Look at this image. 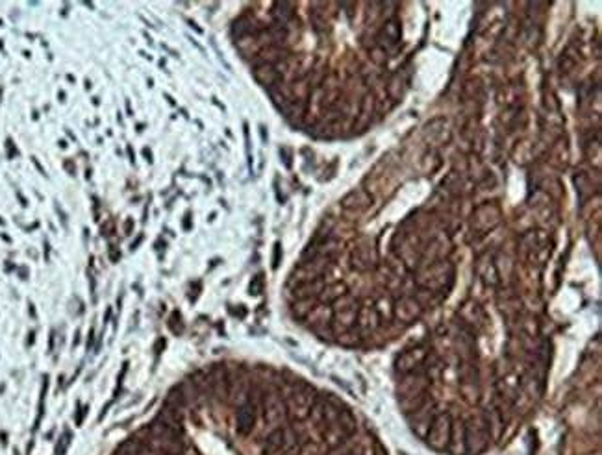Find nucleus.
Returning <instances> with one entry per match:
<instances>
[{
	"instance_id": "1",
	"label": "nucleus",
	"mask_w": 602,
	"mask_h": 455,
	"mask_svg": "<svg viewBox=\"0 0 602 455\" xmlns=\"http://www.w3.org/2000/svg\"><path fill=\"white\" fill-rule=\"evenodd\" d=\"M402 380L397 385V396H399V406L406 415L415 413L417 409L425 406L430 400L426 390H428V376L425 372L415 371L410 374H402Z\"/></svg>"
},
{
	"instance_id": "2",
	"label": "nucleus",
	"mask_w": 602,
	"mask_h": 455,
	"mask_svg": "<svg viewBox=\"0 0 602 455\" xmlns=\"http://www.w3.org/2000/svg\"><path fill=\"white\" fill-rule=\"evenodd\" d=\"M452 281H454V267L447 259H439V261H434L430 265H423L415 274V283L423 291H449Z\"/></svg>"
},
{
	"instance_id": "3",
	"label": "nucleus",
	"mask_w": 602,
	"mask_h": 455,
	"mask_svg": "<svg viewBox=\"0 0 602 455\" xmlns=\"http://www.w3.org/2000/svg\"><path fill=\"white\" fill-rule=\"evenodd\" d=\"M332 320H330V328L332 334H345L350 331L356 326V318H358L359 305L356 302V298L350 294H343L337 298L332 305Z\"/></svg>"
},
{
	"instance_id": "4",
	"label": "nucleus",
	"mask_w": 602,
	"mask_h": 455,
	"mask_svg": "<svg viewBox=\"0 0 602 455\" xmlns=\"http://www.w3.org/2000/svg\"><path fill=\"white\" fill-rule=\"evenodd\" d=\"M489 430L486 419L475 417L467 424H463V441H465V454L480 455L489 446Z\"/></svg>"
},
{
	"instance_id": "5",
	"label": "nucleus",
	"mask_w": 602,
	"mask_h": 455,
	"mask_svg": "<svg viewBox=\"0 0 602 455\" xmlns=\"http://www.w3.org/2000/svg\"><path fill=\"white\" fill-rule=\"evenodd\" d=\"M291 450H298V433L287 425L274 428L263 444V455H284Z\"/></svg>"
},
{
	"instance_id": "6",
	"label": "nucleus",
	"mask_w": 602,
	"mask_h": 455,
	"mask_svg": "<svg viewBox=\"0 0 602 455\" xmlns=\"http://www.w3.org/2000/svg\"><path fill=\"white\" fill-rule=\"evenodd\" d=\"M315 400L317 396L313 388L304 387V385L295 388L286 401L287 415L291 417V420H297V422H302V420L310 419L311 407H313Z\"/></svg>"
},
{
	"instance_id": "7",
	"label": "nucleus",
	"mask_w": 602,
	"mask_h": 455,
	"mask_svg": "<svg viewBox=\"0 0 602 455\" xmlns=\"http://www.w3.org/2000/svg\"><path fill=\"white\" fill-rule=\"evenodd\" d=\"M450 433H452V419L449 413H438L434 417V422L430 430L426 433V444L436 452L447 450L450 443Z\"/></svg>"
},
{
	"instance_id": "8",
	"label": "nucleus",
	"mask_w": 602,
	"mask_h": 455,
	"mask_svg": "<svg viewBox=\"0 0 602 455\" xmlns=\"http://www.w3.org/2000/svg\"><path fill=\"white\" fill-rule=\"evenodd\" d=\"M500 219H502L500 207L495 202H487V204L476 207L471 224H473V230H476L478 233H487L500 224Z\"/></svg>"
},
{
	"instance_id": "9",
	"label": "nucleus",
	"mask_w": 602,
	"mask_h": 455,
	"mask_svg": "<svg viewBox=\"0 0 602 455\" xmlns=\"http://www.w3.org/2000/svg\"><path fill=\"white\" fill-rule=\"evenodd\" d=\"M421 313H423V305L415 296L404 294L397 302H393V318L401 324H414Z\"/></svg>"
},
{
	"instance_id": "10",
	"label": "nucleus",
	"mask_w": 602,
	"mask_h": 455,
	"mask_svg": "<svg viewBox=\"0 0 602 455\" xmlns=\"http://www.w3.org/2000/svg\"><path fill=\"white\" fill-rule=\"evenodd\" d=\"M426 359H428V350H426L425 346H414V348L404 350L397 358L395 369L401 374H410V372L419 371L421 366L426 363Z\"/></svg>"
},
{
	"instance_id": "11",
	"label": "nucleus",
	"mask_w": 602,
	"mask_h": 455,
	"mask_svg": "<svg viewBox=\"0 0 602 455\" xmlns=\"http://www.w3.org/2000/svg\"><path fill=\"white\" fill-rule=\"evenodd\" d=\"M286 401L282 400L280 395L269 393V395L263 396V417H265V424L273 425V428H280L282 420L286 419Z\"/></svg>"
},
{
	"instance_id": "12",
	"label": "nucleus",
	"mask_w": 602,
	"mask_h": 455,
	"mask_svg": "<svg viewBox=\"0 0 602 455\" xmlns=\"http://www.w3.org/2000/svg\"><path fill=\"white\" fill-rule=\"evenodd\" d=\"M256 419H258V406H256V401L249 398L236 411V430H238L239 435H243V437L250 435L252 430H254Z\"/></svg>"
},
{
	"instance_id": "13",
	"label": "nucleus",
	"mask_w": 602,
	"mask_h": 455,
	"mask_svg": "<svg viewBox=\"0 0 602 455\" xmlns=\"http://www.w3.org/2000/svg\"><path fill=\"white\" fill-rule=\"evenodd\" d=\"M438 413H434V404L432 400H428L425 406L417 409L415 413L410 415V425H412V431L415 435L421 439L426 437V433L430 430V425L434 422V417Z\"/></svg>"
},
{
	"instance_id": "14",
	"label": "nucleus",
	"mask_w": 602,
	"mask_h": 455,
	"mask_svg": "<svg viewBox=\"0 0 602 455\" xmlns=\"http://www.w3.org/2000/svg\"><path fill=\"white\" fill-rule=\"evenodd\" d=\"M399 41H401V21L399 19L386 21V25L378 34V47L388 52V49L395 47Z\"/></svg>"
},
{
	"instance_id": "15",
	"label": "nucleus",
	"mask_w": 602,
	"mask_h": 455,
	"mask_svg": "<svg viewBox=\"0 0 602 455\" xmlns=\"http://www.w3.org/2000/svg\"><path fill=\"white\" fill-rule=\"evenodd\" d=\"M380 324H382V322L378 318L372 303H365L364 307H359L358 318H356V326H358V329L361 334H371V331H375Z\"/></svg>"
},
{
	"instance_id": "16",
	"label": "nucleus",
	"mask_w": 602,
	"mask_h": 455,
	"mask_svg": "<svg viewBox=\"0 0 602 455\" xmlns=\"http://www.w3.org/2000/svg\"><path fill=\"white\" fill-rule=\"evenodd\" d=\"M372 204V198L371 194L367 193V191H364V189H358V191H350V193L341 200V207L343 209H347V211H354V213H359L364 211V209H367V207Z\"/></svg>"
},
{
	"instance_id": "17",
	"label": "nucleus",
	"mask_w": 602,
	"mask_h": 455,
	"mask_svg": "<svg viewBox=\"0 0 602 455\" xmlns=\"http://www.w3.org/2000/svg\"><path fill=\"white\" fill-rule=\"evenodd\" d=\"M378 261L377 250L369 246V244H364V246H358V248L353 252V265L358 270L365 272V270H371Z\"/></svg>"
},
{
	"instance_id": "18",
	"label": "nucleus",
	"mask_w": 602,
	"mask_h": 455,
	"mask_svg": "<svg viewBox=\"0 0 602 455\" xmlns=\"http://www.w3.org/2000/svg\"><path fill=\"white\" fill-rule=\"evenodd\" d=\"M350 437L347 431L343 430L337 422L335 424H326L322 425V431H321V439L322 443L326 444V448L334 450V448H339L341 444L345 443L347 439Z\"/></svg>"
},
{
	"instance_id": "19",
	"label": "nucleus",
	"mask_w": 602,
	"mask_h": 455,
	"mask_svg": "<svg viewBox=\"0 0 602 455\" xmlns=\"http://www.w3.org/2000/svg\"><path fill=\"white\" fill-rule=\"evenodd\" d=\"M476 272H478V278H480V281L484 283V285H487V287H499L500 285L499 272H497V268H495V263H493V259H486V261L478 263Z\"/></svg>"
},
{
	"instance_id": "20",
	"label": "nucleus",
	"mask_w": 602,
	"mask_h": 455,
	"mask_svg": "<svg viewBox=\"0 0 602 455\" xmlns=\"http://www.w3.org/2000/svg\"><path fill=\"white\" fill-rule=\"evenodd\" d=\"M458 315H460L463 324H467V326H478L482 322L480 305L473 302V300H467L465 303H462V307L458 310Z\"/></svg>"
},
{
	"instance_id": "21",
	"label": "nucleus",
	"mask_w": 602,
	"mask_h": 455,
	"mask_svg": "<svg viewBox=\"0 0 602 455\" xmlns=\"http://www.w3.org/2000/svg\"><path fill=\"white\" fill-rule=\"evenodd\" d=\"M452 455H465V441H463V422H452V433H450V443L447 446Z\"/></svg>"
},
{
	"instance_id": "22",
	"label": "nucleus",
	"mask_w": 602,
	"mask_h": 455,
	"mask_svg": "<svg viewBox=\"0 0 602 455\" xmlns=\"http://www.w3.org/2000/svg\"><path fill=\"white\" fill-rule=\"evenodd\" d=\"M372 113H375V97H372V95H365L364 100H361V106H359V113H358L359 132H364L365 128L371 124Z\"/></svg>"
},
{
	"instance_id": "23",
	"label": "nucleus",
	"mask_w": 602,
	"mask_h": 455,
	"mask_svg": "<svg viewBox=\"0 0 602 455\" xmlns=\"http://www.w3.org/2000/svg\"><path fill=\"white\" fill-rule=\"evenodd\" d=\"M484 419H486L487 430H489V437L491 439L502 437V431H504V417L500 413V409L493 407L489 417H484Z\"/></svg>"
},
{
	"instance_id": "24",
	"label": "nucleus",
	"mask_w": 602,
	"mask_h": 455,
	"mask_svg": "<svg viewBox=\"0 0 602 455\" xmlns=\"http://www.w3.org/2000/svg\"><path fill=\"white\" fill-rule=\"evenodd\" d=\"M343 294H347V287H345V283H341V281H335V283H330V285L322 287L321 294L317 298L321 300V303L330 305V303H334L335 300L343 296Z\"/></svg>"
},
{
	"instance_id": "25",
	"label": "nucleus",
	"mask_w": 602,
	"mask_h": 455,
	"mask_svg": "<svg viewBox=\"0 0 602 455\" xmlns=\"http://www.w3.org/2000/svg\"><path fill=\"white\" fill-rule=\"evenodd\" d=\"M517 328L523 337H537L539 335V322L535 320L534 315H519Z\"/></svg>"
},
{
	"instance_id": "26",
	"label": "nucleus",
	"mask_w": 602,
	"mask_h": 455,
	"mask_svg": "<svg viewBox=\"0 0 602 455\" xmlns=\"http://www.w3.org/2000/svg\"><path fill=\"white\" fill-rule=\"evenodd\" d=\"M550 252H553V243L542 244V246H534L532 250H528V261L532 265H537V267H543L547 259L550 257Z\"/></svg>"
},
{
	"instance_id": "27",
	"label": "nucleus",
	"mask_w": 602,
	"mask_h": 455,
	"mask_svg": "<svg viewBox=\"0 0 602 455\" xmlns=\"http://www.w3.org/2000/svg\"><path fill=\"white\" fill-rule=\"evenodd\" d=\"M375 311H377L380 322H390L393 318V302L388 296H378L377 302L372 303Z\"/></svg>"
},
{
	"instance_id": "28",
	"label": "nucleus",
	"mask_w": 602,
	"mask_h": 455,
	"mask_svg": "<svg viewBox=\"0 0 602 455\" xmlns=\"http://www.w3.org/2000/svg\"><path fill=\"white\" fill-rule=\"evenodd\" d=\"M499 310L508 318H517L521 313V300L517 296H508L499 302Z\"/></svg>"
},
{
	"instance_id": "29",
	"label": "nucleus",
	"mask_w": 602,
	"mask_h": 455,
	"mask_svg": "<svg viewBox=\"0 0 602 455\" xmlns=\"http://www.w3.org/2000/svg\"><path fill=\"white\" fill-rule=\"evenodd\" d=\"M578 63V52L575 50V47H567L566 52L561 54L560 61H558V67H560L561 73H571L572 69L577 67Z\"/></svg>"
},
{
	"instance_id": "30",
	"label": "nucleus",
	"mask_w": 602,
	"mask_h": 455,
	"mask_svg": "<svg viewBox=\"0 0 602 455\" xmlns=\"http://www.w3.org/2000/svg\"><path fill=\"white\" fill-rule=\"evenodd\" d=\"M493 263H495V268H497V272H499L500 281H502V279H510L511 272H513V265H511L510 257L500 255V257H497Z\"/></svg>"
},
{
	"instance_id": "31",
	"label": "nucleus",
	"mask_w": 602,
	"mask_h": 455,
	"mask_svg": "<svg viewBox=\"0 0 602 455\" xmlns=\"http://www.w3.org/2000/svg\"><path fill=\"white\" fill-rule=\"evenodd\" d=\"M462 395L469 404H476L480 400V387L478 383H462Z\"/></svg>"
},
{
	"instance_id": "32",
	"label": "nucleus",
	"mask_w": 602,
	"mask_h": 455,
	"mask_svg": "<svg viewBox=\"0 0 602 455\" xmlns=\"http://www.w3.org/2000/svg\"><path fill=\"white\" fill-rule=\"evenodd\" d=\"M480 89H482V85L478 80H469L467 84H465V87H463V95H465L469 100H476V97H478Z\"/></svg>"
},
{
	"instance_id": "33",
	"label": "nucleus",
	"mask_w": 602,
	"mask_h": 455,
	"mask_svg": "<svg viewBox=\"0 0 602 455\" xmlns=\"http://www.w3.org/2000/svg\"><path fill=\"white\" fill-rule=\"evenodd\" d=\"M358 337L359 335L356 334L354 329H350V331H345V334L339 335V342L345 346H354V345H358V340H359Z\"/></svg>"
},
{
	"instance_id": "34",
	"label": "nucleus",
	"mask_w": 602,
	"mask_h": 455,
	"mask_svg": "<svg viewBox=\"0 0 602 455\" xmlns=\"http://www.w3.org/2000/svg\"><path fill=\"white\" fill-rule=\"evenodd\" d=\"M249 291H250V294H254V296L262 294V291H263V276L262 274H258V276H254V278H252Z\"/></svg>"
},
{
	"instance_id": "35",
	"label": "nucleus",
	"mask_w": 602,
	"mask_h": 455,
	"mask_svg": "<svg viewBox=\"0 0 602 455\" xmlns=\"http://www.w3.org/2000/svg\"><path fill=\"white\" fill-rule=\"evenodd\" d=\"M371 60L375 61V63H378V65H382V63H386V60H388V52L383 49H380V47H372L371 49Z\"/></svg>"
},
{
	"instance_id": "36",
	"label": "nucleus",
	"mask_w": 602,
	"mask_h": 455,
	"mask_svg": "<svg viewBox=\"0 0 602 455\" xmlns=\"http://www.w3.org/2000/svg\"><path fill=\"white\" fill-rule=\"evenodd\" d=\"M69 443H71V433H65V435H61V439L58 441V444H56V455H63L65 454V450H67Z\"/></svg>"
},
{
	"instance_id": "37",
	"label": "nucleus",
	"mask_w": 602,
	"mask_h": 455,
	"mask_svg": "<svg viewBox=\"0 0 602 455\" xmlns=\"http://www.w3.org/2000/svg\"><path fill=\"white\" fill-rule=\"evenodd\" d=\"M280 259H282V248L280 244L276 243L274 244V255H273V268H276L278 265H280Z\"/></svg>"
},
{
	"instance_id": "38",
	"label": "nucleus",
	"mask_w": 602,
	"mask_h": 455,
	"mask_svg": "<svg viewBox=\"0 0 602 455\" xmlns=\"http://www.w3.org/2000/svg\"><path fill=\"white\" fill-rule=\"evenodd\" d=\"M85 415H87V407H84V409L80 407L78 415H76V425H82V422H84V419H85Z\"/></svg>"
},
{
	"instance_id": "39",
	"label": "nucleus",
	"mask_w": 602,
	"mask_h": 455,
	"mask_svg": "<svg viewBox=\"0 0 602 455\" xmlns=\"http://www.w3.org/2000/svg\"><path fill=\"white\" fill-rule=\"evenodd\" d=\"M178 322H180V315H178V313H175V320H172V318H170V324L169 326H175V324H178ZM180 329V331H182V328H178ZM178 329H175V334H178Z\"/></svg>"
},
{
	"instance_id": "40",
	"label": "nucleus",
	"mask_w": 602,
	"mask_h": 455,
	"mask_svg": "<svg viewBox=\"0 0 602 455\" xmlns=\"http://www.w3.org/2000/svg\"><path fill=\"white\" fill-rule=\"evenodd\" d=\"M354 455H356V454H354Z\"/></svg>"
}]
</instances>
